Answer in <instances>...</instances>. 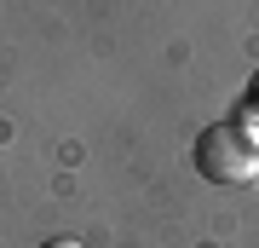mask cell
Masks as SVG:
<instances>
[{
  "mask_svg": "<svg viewBox=\"0 0 259 248\" xmlns=\"http://www.w3.org/2000/svg\"><path fill=\"white\" fill-rule=\"evenodd\" d=\"M190 162L207 185H242L259 173V133L242 127V121H213V127L196 133Z\"/></svg>",
  "mask_w": 259,
  "mask_h": 248,
  "instance_id": "cell-1",
  "label": "cell"
},
{
  "mask_svg": "<svg viewBox=\"0 0 259 248\" xmlns=\"http://www.w3.org/2000/svg\"><path fill=\"white\" fill-rule=\"evenodd\" d=\"M236 121H242V127H253V133H259V69L248 75V87H242V116H236Z\"/></svg>",
  "mask_w": 259,
  "mask_h": 248,
  "instance_id": "cell-2",
  "label": "cell"
},
{
  "mask_svg": "<svg viewBox=\"0 0 259 248\" xmlns=\"http://www.w3.org/2000/svg\"><path fill=\"white\" fill-rule=\"evenodd\" d=\"M40 248H81V242H75V237H47Z\"/></svg>",
  "mask_w": 259,
  "mask_h": 248,
  "instance_id": "cell-3",
  "label": "cell"
}]
</instances>
